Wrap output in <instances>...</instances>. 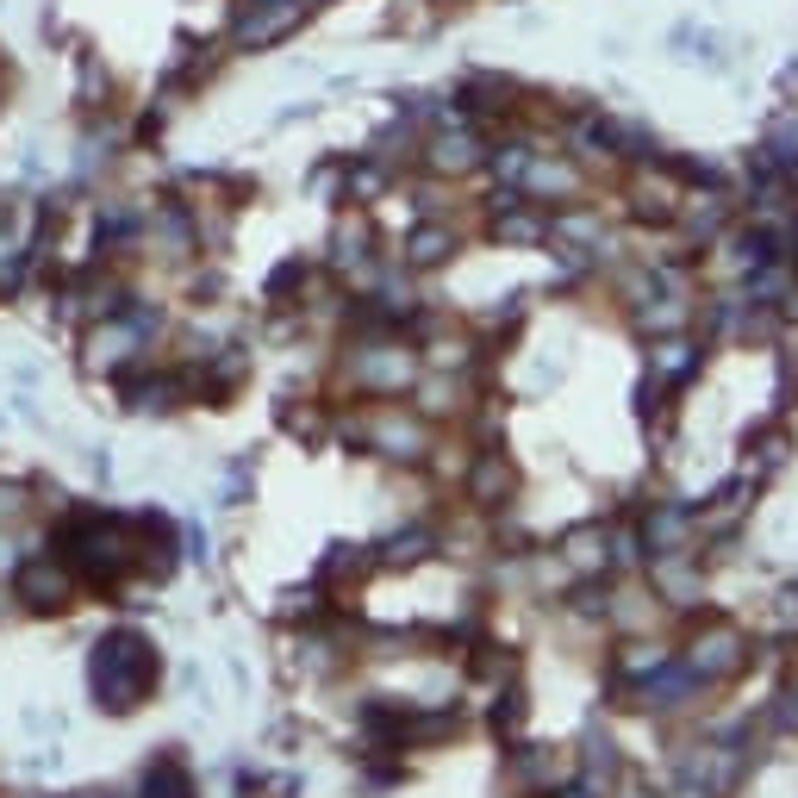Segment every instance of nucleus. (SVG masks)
<instances>
[{"label": "nucleus", "instance_id": "obj_7", "mask_svg": "<svg viewBox=\"0 0 798 798\" xmlns=\"http://www.w3.org/2000/svg\"><path fill=\"white\" fill-rule=\"evenodd\" d=\"M375 443H381V450H393V455H400V462H406V455H418V424H406V418H381L375 424Z\"/></svg>", "mask_w": 798, "mask_h": 798}, {"label": "nucleus", "instance_id": "obj_11", "mask_svg": "<svg viewBox=\"0 0 798 798\" xmlns=\"http://www.w3.org/2000/svg\"><path fill=\"white\" fill-rule=\"evenodd\" d=\"M26 512V486H0V518H19Z\"/></svg>", "mask_w": 798, "mask_h": 798}, {"label": "nucleus", "instance_id": "obj_5", "mask_svg": "<svg viewBox=\"0 0 798 798\" xmlns=\"http://www.w3.org/2000/svg\"><path fill=\"white\" fill-rule=\"evenodd\" d=\"M443 256H455V237L443 231V225H424V231L406 244V263H418V268H437Z\"/></svg>", "mask_w": 798, "mask_h": 798}, {"label": "nucleus", "instance_id": "obj_2", "mask_svg": "<svg viewBox=\"0 0 798 798\" xmlns=\"http://www.w3.org/2000/svg\"><path fill=\"white\" fill-rule=\"evenodd\" d=\"M306 13H313V0H256L250 13L231 26V38H237L244 50H263V45H275V38L294 32Z\"/></svg>", "mask_w": 798, "mask_h": 798}, {"label": "nucleus", "instance_id": "obj_3", "mask_svg": "<svg viewBox=\"0 0 798 798\" xmlns=\"http://www.w3.org/2000/svg\"><path fill=\"white\" fill-rule=\"evenodd\" d=\"M138 325L131 318H112V325H95V337H88V368H119V362L138 349Z\"/></svg>", "mask_w": 798, "mask_h": 798}, {"label": "nucleus", "instance_id": "obj_1", "mask_svg": "<svg viewBox=\"0 0 798 798\" xmlns=\"http://www.w3.org/2000/svg\"><path fill=\"white\" fill-rule=\"evenodd\" d=\"M95 687L112 711H126L144 687V642H131V637L107 642V649H100V668H95Z\"/></svg>", "mask_w": 798, "mask_h": 798}, {"label": "nucleus", "instance_id": "obj_4", "mask_svg": "<svg viewBox=\"0 0 798 798\" xmlns=\"http://www.w3.org/2000/svg\"><path fill=\"white\" fill-rule=\"evenodd\" d=\"M406 375H412V362L400 349H362V362H356L362 387H393V381H406Z\"/></svg>", "mask_w": 798, "mask_h": 798}, {"label": "nucleus", "instance_id": "obj_10", "mask_svg": "<svg viewBox=\"0 0 798 798\" xmlns=\"http://www.w3.org/2000/svg\"><path fill=\"white\" fill-rule=\"evenodd\" d=\"M661 368H668V375H687V368H692V349H687V344H668V349H661Z\"/></svg>", "mask_w": 798, "mask_h": 798}, {"label": "nucleus", "instance_id": "obj_6", "mask_svg": "<svg viewBox=\"0 0 798 798\" xmlns=\"http://www.w3.org/2000/svg\"><path fill=\"white\" fill-rule=\"evenodd\" d=\"M474 157H481V144H474L469 131H443V138L431 144V162H437V169H474Z\"/></svg>", "mask_w": 798, "mask_h": 798}, {"label": "nucleus", "instance_id": "obj_8", "mask_svg": "<svg viewBox=\"0 0 798 798\" xmlns=\"http://www.w3.org/2000/svg\"><path fill=\"white\" fill-rule=\"evenodd\" d=\"M126 400L138 412H169V400H175V381H131L126 387Z\"/></svg>", "mask_w": 798, "mask_h": 798}, {"label": "nucleus", "instance_id": "obj_9", "mask_svg": "<svg viewBox=\"0 0 798 798\" xmlns=\"http://www.w3.org/2000/svg\"><path fill=\"white\" fill-rule=\"evenodd\" d=\"M19 593L32 599V605H50V599H63V574L57 568H32V574L19 580Z\"/></svg>", "mask_w": 798, "mask_h": 798}]
</instances>
